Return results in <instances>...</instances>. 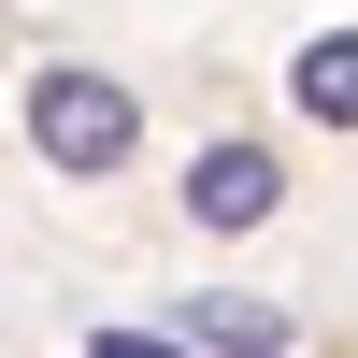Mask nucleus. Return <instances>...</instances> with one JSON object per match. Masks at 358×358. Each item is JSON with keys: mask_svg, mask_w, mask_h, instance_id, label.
<instances>
[{"mask_svg": "<svg viewBox=\"0 0 358 358\" xmlns=\"http://www.w3.org/2000/svg\"><path fill=\"white\" fill-rule=\"evenodd\" d=\"M201 330H215L229 358H273V344H287V315H258V301H215V315H201Z\"/></svg>", "mask_w": 358, "mask_h": 358, "instance_id": "4", "label": "nucleus"}, {"mask_svg": "<svg viewBox=\"0 0 358 358\" xmlns=\"http://www.w3.org/2000/svg\"><path fill=\"white\" fill-rule=\"evenodd\" d=\"M29 129H43L57 172H115V158H129V86H101V72H43V86H29Z\"/></svg>", "mask_w": 358, "mask_h": 358, "instance_id": "1", "label": "nucleus"}, {"mask_svg": "<svg viewBox=\"0 0 358 358\" xmlns=\"http://www.w3.org/2000/svg\"><path fill=\"white\" fill-rule=\"evenodd\" d=\"M101 358H187V344H143V330H101Z\"/></svg>", "mask_w": 358, "mask_h": 358, "instance_id": "5", "label": "nucleus"}, {"mask_svg": "<svg viewBox=\"0 0 358 358\" xmlns=\"http://www.w3.org/2000/svg\"><path fill=\"white\" fill-rule=\"evenodd\" d=\"M273 187H287V172L258 158V143H215V158L187 172V215H201V229H258V215H273Z\"/></svg>", "mask_w": 358, "mask_h": 358, "instance_id": "2", "label": "nucleus"}, {"mask_svg": "<svg viewBox=\"0 0 358 358\" xmlns=\"http://www.w3.org/2000/svg\"><path fill=\"white\" fill-rule=\"evenodd\" d=\"M301 115L315 129H358V29H330V43L301 57Z\"/></svg>", "mask_w": 358, "mask_h": 358, "instance_id": "3", "label": "nucleus"}]
</instances>
